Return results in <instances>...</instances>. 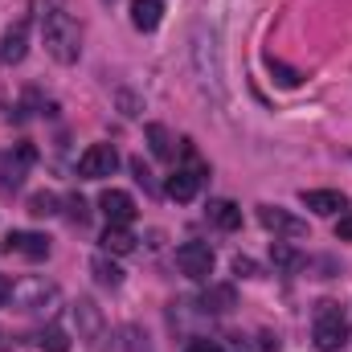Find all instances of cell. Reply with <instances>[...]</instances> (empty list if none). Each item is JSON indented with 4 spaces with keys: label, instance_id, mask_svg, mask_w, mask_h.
Instances as JSON below:
<instances>
[{
    "label": "cell",
    "instance_id": "cell-23",
    "mask_svg": "<svg viewBox=\"0 0 352 352\" xmlns=\"http://www.w3.org/2000/svg\"><path fill=\"white\" fill-rule=\"evenodd\" d=\"M266 66H270V74H278V82H283V87H299V74H295V70H287V66H278L274 58H270Z\"/></svg>",
    "mask_w": 352,
    "mask_h": 352
},
{
    "label": "cell",
    "instance_id": "cell-9",
    "mask_svg": "<svg viewBox=\"0 0 352 352\" xmlns=\"http://www.w3.org/2000/svg\"><path fill=\"white\" fill-rule=\"evenodd\" d=\"M205 168L201 164H188V168H176L173 176H168V184H164V192L173 197V201H192L197 192H201V184H205Z\"/></svg>",
    "mask_w": 352,
    "mask_h": 352
},
{
    "label": "cell",
    "instance_id": "cell-5",
    "mask_svg": "<svg viewBox=\"0 0 352 352\" xmlns=\"http://www.w3.org/2000/svg\"><path fill=\"white\" fill-rule=\"evenodd\" d=\"M54 299H58V287L45 283V278H25V283L12 287V303H16L21 311H41V307H50Z\"/></svg>",
    "mask_w": 352,
    "mask_h": 352
},
{
    "label": "cell",
    "instance_id": "cell-1",
    "mask_svg": "<svg viewBox=\"0 0 352 352\" xmlns=\"http://www.w3.org/2000/svg\"><path fill=\"white\" fill-rule=\"evenodd\" d=\"M41 41H45V54H50L54 62H62V66H74L78 54H82V29H78V21H74L70 12H62V8H50V12L41 16Z\"/></svg>",
    "mask_w": 352,
    "mask_h": 352
},
{
    "label": "cell",
    "instance_id": "cell-8",
    "mask_svg": "<svg viewBox=\"0 0 352 352\" xmlns=\"http://www.w3.org/2000/svg\"><path fill=\"white\" fill-rule=\"evenodd\" d=\"M4 254H21V258H29V263H41V258H50V242H45L41 234L12 230V234L4 238Z\"/></svg>",
    "mask_w": 352,
    "mask_h": 352
},
{
    "label": "cell",
    "instance_id": "cell-20",
    "mask_svg": "<svg viewBox=\"0 0 352 352\" xmlns=\"http://www.w3.org/2000/svg\"><path fill=\"white\" fill-rule=\"evenodd\" d=\"M29 213L33 217H54L58 213V192H33L29 197Z\"/></svg>",
    "mask_w": 352,
    "mask_h": 352
},
{
    "label": "cell",
    "instance_id": "cell-26",
    "mask_svg": "<svg viewBox=\"0 0 352 352\" xmlns=\"http://www.w3.org/2000/svg\"><path fill=\"white\" fill-rule=\"evenodd\" d=\"M66 205H70V217H74V221H87V201H82V197H70Z\"/></svg>",
    "mask_w": 352,
    "mask_h": 352
},
{
    "label": "cell",
    "instance_id": "cell-12",
    "mask_svg": "<svg viewBox=\"0 0 352 352\" xmlns=\"http://www.w3.org/2000/svg\"><path fill=\"white\" fill-rule=\"evenodd\" d=\"M164 21V0H131V25L140 33H152Z\"/></svg>",
    "mask_w": 352,
    "mask_h": 352
},
{
    "label": "cell",
    "instance_id": "cell-27",
    "mask_svg": "<svg viewBox=\"0 0 352 352\" xmlns=\"http://www.w3.org/2000/svg\"><path fill=\"white\" fill-rule=\"evenodd\" d=\"M4 303H12V278L0 274V307H4Z\"/></svg>",
    "mask_w": 352,
    "mask_h": 352
},
{
    "label": "cell",
    "instance_id": "cell-21",
    "mask_svg": "<svg viewBox=\"0 0 352 352\" xmlns=\"http://www.w3.org/2000/svg\"><path fill=\"white\" fill-rule=\"evenodd\" d=\"M37 344H41L45 352H70V336H66V332L54 324V328H45V332L37 336Z\"/></svg>",
    "mask_w": 352,
    "mask_h": 352
},
{
    "label": "cell",
    "instance_id": "cell-2",
    "mask_svg": "<svg viewBox=\"0 0 352 352\" xmlns=\"http://www.w3.org/2000/svg\"><path fill=\"white\" fill-rule=\"evenodd\" d=\"M311 340L320 352H340L349 344V320L336 303H320L316 311V328H311Z\"/></svg>",
    "mask_w": 352,
    "mask_h": 352
},
{
    "label": "cell",
    "instance_id": "cell-25",
    "mask_svg": "<svg viewBox=\"0 0 352 352\" xmlns=\"http://www.w3.org/2000/svg\"><path fill=\"white\" fill-rule=\"evenodd\" d=\"M336 238L340 242H352V209H344V217L336 221Z\"/></svg>",
    "mask_w": 352,
    "mask_h": 352
},
{
    "label": "cell",
    "instance_id": "cell-14",
    "mask_svg": "<svg viewBox=\"0 0 352 352\" xmlns=\"http://www.w3.org/2000/svg\"><path fill=\"white\" fill-rule=\"evenodd\" d=\"M98 242H102L107 254H131V250H135V234H131L127 226H107Z\"/></svg>",
    "mask_w": 352,
    "mask_h": 352
},
{
    "label": "cell",
    "instance_id": "cell-22",
    "mask_svg": "<svg viewBox=\"0 0 352 352\" xmlns=\"http://www.w3.org/2000/svg\"><path fill=\"white\" fill-rule=\"evenodd\" d=\"M234 274H238V278H258V263L246 258V254H238V258H234Z\"/></svg>",
    "mask_w": 352,
    "mask_h": 352
},
{
    "label": "cell",
    "instance_id": "cell-11",
    "mask_svg": "<svg viewBox=\"0 0 352 352\" xmlns=\"http://www.w3.org/2000/svg\"><path fill=\"white\" fill-rule=\"evenodd\" d=\"M25 50H29V33H25V21H21L0 37V66H16L25 58Z\"/></svg>",
    "mask_w": 352,
    "mask_h": 352
},
{
    "label": "cell",
    "instance_id": "cell-16",
    "mask_svg": "<svg viewBox=\"0 0 352 352\" xmlns=\"http://www.w3.org/2000/svg\"><path fill=\"white\" fill-rule=\"evenodd\" d=\"M144 135H148V148H152V156L156 160H173V131L164 127V123H148L144 127Z\"/></svg>",
    "mask_w": 352,
    "mask_h": 352
},
{
    "label": "cell",
    "instance_id": "cell-10",
    "mask_svg": "<svg viewBox=\"0 0 352 352\" xmlns=\"http://www.w3.org/2000/svg\"><path fill=\"white\" fill-rule=\"evenodd\" d=\"M299 201H303L311 213H324V217H332V213H344V209H349V197H344V192H336V188H303V192H299Z\"/></svg>",
    "mask_w": 352,
    "mask_h": 352
},
{
    "label": "cell",
    "instance_id": "cell-4",
    "mask_svg": "<svg viewBox=\"0 0 352 352\" xmlns=\"http://www.w3.org/2000/svg\"><path fill=\"white\" fill-rule=\"evenodd\" d=\"M119 168V152L111 144H90L87 152L78 156V176L82 180H102Z\"/></svg>",
    "mask_w": 352,
    "mask_h": 352
},
{
    "label": "cell",
    "instance_id": "cell-7",
    "mask_svg": "<svg viewBox=\"0 0 352 352\" xmlns=\"http://www.w3.org/2000/svg\"><path fill=\"white\" fill-rule=\"evenodd\" d=\"M98 209H102L107 226H131V221H135V201H131V192H123V188H107V192L98 197Z\"/></svg>",
    "mask_w": 352,
    "mask_h": 352
},
{
    "label": "cell",
    "instance_id": "cell-19",
    "mask_svg": "<svg viewBox=\"0 0 352 352\" xmlns=\"http://www.w3.org/2000/svg\"><path fill=\"white\" fill-rule=\"evenodd\" d=\"M90 270H94V278H98L102 287H119V283H123V270L111 263V258H102V254L90 263Z\"/></svg>",
    "mask_w": 352,
    "mask_h": 352
},
{
    "label": "cell",
    "instance_id": "cell-24",
    "mask_svg": "<svg viewBox=\"0 0 352 352\" xmlns=\"http://www.w3.org/2000/svg\"><path fill=\"white\" fill-rule=\"evenodd\" d=\"M184 352H226L217 340H209V336H197V340H188L184 344Z\"/></svg>",
    "mask_w": 352,
    "mask_h": 352
},
{
    "label": "cell",
    "instance_id": "cell-15",
    "mask_svg": "<svg viewBox=\"0 0 352 352\" xmlns=\"http://www.w3.org/2000/svg\"><path fill=\"white\" fill-rule=\"evenodd\" d=\"M209 221L217 226V230H238L242 226V209L234 205V201H209Z\"/></svg>",
    "mask_w": 352,
    "mask_h": 352
},
{
    "label": "cell",
    "instance_id": "cell-6",
    "mask_svg": "<svg viewBox=\"0 0 352 352\" xmlns=\"http://www.w3.org/2000/svg\"><path fill=\"white\" fill-rule=\"evenodd\" d=\"M258 221H263L274 238H303L307 234V221H299L295 213H287L278 205H258Z\"/></svg>",
    "mask_w": 352,
    "mask_h": 352
},
{
    "label": "cell",
    "instance_id": "cell-3",
    "mask_svg": "<svg viewBox=\"0 0 352 352\" xmlns=\"http://www.w3.org/2000/svg\"><path fill=\"white\" fill-rule=\"evenodd\" d=\"M213 246L209 242H184V246H176V266H180V274L184 278H209L213 274Z\"/></svg>",
    "mask_w": 352,
    "mask_h": 352
},
{
    "label": "cell",
    "instance_id": "cell-17",
    "mask_svg": "<svg viewBox=\"0 0 352 352\" xmlns=\"http://www.w3.org/2000/svg\"><path fill=\"white\" fill-rule=\"evenodd\" d=\"M270 263H274V270L291 274V270H299V266H303V254H299V250H291L287 242H278V238H274V246H270Z\"/></svg>",
    "mask_w": 352,
    "mask_h": 352
},
{
    "label": "cell",
    "instance_id": "cell-18",
    "mask_svg": "<svg viewBox=\"0 0 352 352\" xmlns=\"http://www.w3.org/2000/svg\"><path fill=\"white\" fill-rule=\"evenodd\" d=\"M201 303H205V311H230L234 307V287H209Z\"/></svg>",
    "mask_w": 352,
    "mask_h": 352
},
{
    "label": "cell",
    "instance_id": "cell-13",
    "mask_svg": "<svg viewBox=\"0 0 352 352\" xmlns=\"http://www.w3.org/2000/svg\"><path fill=\"white\" fill-rule=\"evenodd\" d=\"M74 324H78V336H87V340H94L102 332V316H98V307L90 299H78L74 303Z\"/></svg>",
    "mask_w": 352,
    "mask_h": 352
}]
</instances>
